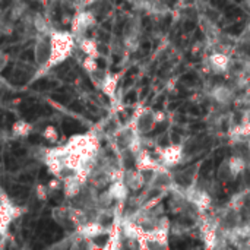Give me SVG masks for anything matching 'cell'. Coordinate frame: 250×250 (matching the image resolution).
Returning <instances> with one entry per match:
<instances>
[{"label":"cell","instance_id":"cell-10","mask_svg":"<svg viewBox=\"0 0 250 250\" xmlns=\"http://www.w3.org/2000/svg\"><path fill=\"white\" fill-rule=\"evenodd\" d=\"M108 193L113 196V199L116 202L123 204V201H126V198L129 195V189H127V186L125 185V182L122 179H117V180H114V182L110 183Z\"/></svg>","mask_w":250,"mask_h":250},{"label":"cell","instance_id":"cell-20","mask_svg":"<svg viewBox=\"0 0 250 250\" xmlns=\"http://www.w3.org/2000/svg\"><path fill=\"white\" fill-rule=\"evenodd\" d=\"M50 192H51V190L48 189V186H42V185H40V186L35 189V193H37L38 199H41V201H45V199L48 198Z\"/></svg>","mask_w":250,"mask_h":250},{"label":"cell","instance_id":"cell-1","mask_svg":"<svg viewBox=\"0 0 250 250\" xmlns=\"http://www.w3.org/2000/svg\"><path fill=\"white\" fill-rule=\"evenodd\" d=\"M50 60L47 64V69H51L57 66L59 63H63L73 51L75 48V37L70 32L64 31H53L50 35Z\"/></svg>","mask_w":250,"mask_h":250},{"label":"cell","instance_id":"cell-5","mask_svg":"<svg viewBox=\"0 0 250 250\" xmlns=\"http://www.w3.org/2000/svg\"><path fill=\"white\" fill-rule=\"evenodd\" d=\"M122 180L125 182V185L127 186L129 190L132 192H139L145 185H146V180L142 174L141 170H135V168H126L123 170V174H122Z\"/></svg>","mask_w":250,"mask_h":250},{"label":"cell","instance_id":"cell-11","mask_svg":"<svg viewBox=\"0 0 250 250\" xmlns=\"http://www.w3.org/2000/svg\"><path fill=\"white\" fill-rule=\"evenodd\" d=\"M212 98L218 103V104H230L233 100H234V92L230 86H226V85H220V86H215L212 89Z\"/></svg>","mask_w":250,"mask_h":250},{"label":"cell","instance_id":"cell-15","mask_svg":"<svg viewBox=\"0 0 250 250\" xmlns=\"http://www.w3.org/2000/svg\"><path fill=\"white\" fill-rule=\"evenodd\" d=\"M79 47L82 50V53L85 56H91V57H95L98 59L100 56V51H98V44L94 38H82L81 42H79Z\"/></svg>","mask_w":250,"mask_h":250},{"label":"cell","instance_id":"cell-19","mask_svg":"<svg viewBox=\"0 0 250 250\" xmlns=\"http://www.w3.org/2000/svg\"><path fill=\"white\" fill-rule=\"evenodd\" d=\"M53 214H54L56 221H57V223H60V224H64L66 221H70V218H69V209L59 208V209H56Z\"/></svg>","mask_w":250,"mask_h":250},{"label":"cell","instance_id":"cell-12","mask_svg":"<svg viewBox=\"0 0 250 250\" xmlns=\"http://www.w3.org/2000/svg\"><path fill=\"white\" fill-rule=\"evenodd\" d=\"M32 28L35 31V35H51L53 29L48 23V19L40 13L32 15Z\"/></svg>","mask_w":250,"mask_h":250},{"label":"cell","instance_id":"cell-4","mask_svg":"<svg viewBox=\"0 0 250 250\" xmlns=\"http://www.w3.org/2000/svg\"><path fill=\"white\" fill-rule=\"evenodd\" d=\"M94 25H95V16H94V13L86 12V10L78 12L73 16L72 22H70L72 34H73V37H81V35H83Z\"/></svg>","mask_w":250,"mask_h":250},{"label":"cell","instance_id":"cell-14","mask_svg":"<svg viewBox=\"0 0 250 250\" xmlns=\"http://www.w3.org/2000/svg\"><path fill=\"white\" fill-rule=\"evenodd\" d=\"M117 81H119V78H117L116 75H113V73H107V75H105V78L103 79V82L100 83V86H101L103 92H104L107 97L114 98V94H116V89H117Z\"/></svg>","mask_w":250,"mask_h":250},{"label":"cell","instance_id":"cell-8","mask_svg":"<svg viewBox=\"0 0 250 250\" xmlns=\"http://www.w3.org/2000/svg\"><path fill=\"white\" fill-rule=\"evenodd\" d=\"M161 158H163V163L166 166H176L183 158V148L179 145H168L163 151Z\"/></svg>","mask_w":250,"mask_h":250},{"label":"cell","instance_id":"cell-9","mask_svg":"<svg viewBox=\"0 0 250 250\" xmlns=\"http://www.w3.org/2000/svg\"><path fill=\"white\" fill-rule=\"evenodd\" d=\"M19 217V209L7 205V204H0V229L7 230L9 224Z\"/></svg>","mask_w":250,"mask_h":250},{"label":"cell","instance_id":"cell-7","mask_svg":"<svg viewBox=\"0 0 250 250\" xmlns=\"http://www.w3.org/2000/svg\"><path fill=\"white\" fill-rule=\"evenodd\" d=\"M105 226H103L100 221L97 220H92V221H88L82 226L78 227V234L85 239V240H94L100 236H103L105 233Z\"/></svg>","mask_w":250,"mask_h":250},{"label":"cell","instance_id":"cell-6","mask_svg":"<svg viewBox=\"0 0 250 250\" xmlns=\"http://www.w3.org/2000/svg\"><path fill=\"white\" fill-rule=\"evenodd\" d=\"M85 185H86V179L82 177V176H79V174H76V173H73L72 176H69V177H66V179L63 180L64 196H66L67 199L76 198V196L81 193V190L83 189Z\"/></svg>","mask_w":250,"mask_h":250},{"label":"cell","instance_id":"cell-21","mask_svg":"<svg viewBox=\"0 0 250 250\" xmlns=\"http://www.w3.org/2000/svg\"><path fill=\"white\" fill-rule=\"evenodd\" d=\"M7 60H9L7 56H6L3 51H0V72L4 70V67L7 66Z\"/></svg>","mask_w":250,"mask_h":250},{"label":"cell","instance_id":"cell-3","mask_svg":"<svg viewBox=\"0 0 250 250\" xmlns=\"http://www.w3.org/2000/svg\"><path fill=\"white\" fill-rule=\"evenodd\" d=\"M50 35H37L35 40V47H34V60L38 69L41 70H48L47 64L50 60Z\"/></svg>","mask_w":250,"mask_h":250},{"label":"cell","instance_id":"cell-18","mask_svg":"<svg viewBox=\"0 0 250 250\" xmlns=\"http://www.w3.org/2000/svg\"><path fill=\"white\" fill-rule=\"evenodd\" d=\"M82 66L83 69L88 72V73H92L98 69V63H97V59L95 57H91V56H86L82 62Z\"/></svg>","mask_w":250,"mask_h":250},{"label":"cell","instance_id":"cell-16","mask_svg":"<svg viewBox=\"0 0 250 250\" xmlns=\"http://www.w3.org/2000/svg\"><path fill=\"white\" fill-rule=\"evenodd\" d=\"M31 130H32V125L28 123V122H25V120H18V122H15V125L12 126V132H13V135L18 136V138H25V136H28V135L31 133Z\"/></svg>","mask_w":250,"mask_h":250},{"label":"cell","instance_id":"cell-17","mask_svg":"<svg viewBox=\"0 0 250 250\" xmlns=\"http://www.w3.org/2000/svg\"><path fill=\"white\" fill-rule=\"evenodd\" d=\"M42 138L47 141V142H50V144H56L57 141H59V133H57V130H56V127L54 126H47L44 130H42Z\"/></svg>","mask_w":250,"mask_h":250},{"label":"cell","instance_id":"cell-13","mask_svg":"<svg viewBox=\"0 0 250 250\" xmlns=\"http://www.w3.org/2000/svg\"><path fill=\"white\" fill-rule=\"evenodd\" d=\"M229 63H230V60L224 53H215L209 57V66L212 67V70H215L218 73L229 70Z\"/></svg>","mask_w":250,"mask_h":250},{"label":"cell","instance_id":"cell-2","mask_svg":"<svg viewBox=\"0 0 250 250\" xmlns=\"http://www.w3.org/2000/svg\"><path fill=\"white\" fill-rule=\"evenodd\" d=\"M157 122L154 117V111L151 108H139L133 117H132V123L129 125L130 127L135 129V132L138 135H146L149 133L154 127H155Z\"/></svg>","mask_w":250,"mask_h":250}]
</instances>
